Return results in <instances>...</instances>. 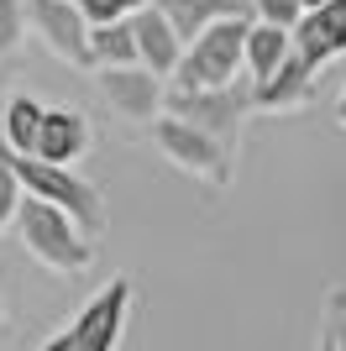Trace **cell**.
Instances as JSON below:
<instances>
[{"label": "cell", "instance_id": "cell-1", "mask_svg": "<svg viewBox=\"0 0 346 351\" xmlns=\"http://www.w3.org/2000/svg\"><path fill=\"white\" fill-rule=\"evenodd\" d=\"M0 162L16 173L21 194H32V199H43V205H53V210H63L84 236L105 231V199H100L95 184H84V178H73L69 168H53V162H43V158L11 152V147H0Z\"/></svg>", "mask_w": 346, "mask_h": 351}, {"label": "cell", "instance_id": "cell-2", "mask_svg": "<svg viewBox=\"0 0 346 351\" xmlns=\"http://www.w3.org/2000/svg\"><path fill=\"white\" fill-rule=\"evenodd\" d=\"M16 231H21L32 257L43 267H53V273H69L73 278V273H84V267L95 263V241H89L63 210L43 205V199H32V194H21V205H16Z\"/></svg>", "mask_w": 346, "mask_h": 351}, {"label": "cell", "instance_id": "cell-3", "mask_svg": "<svg viewBox=\"0 0 346 351\" xmlns=\"http://www.w3.org/2000/svg\"><path fill=\"white\" fill-rule=\"evenodd\" d=\"M246 27H252L246 16H226L216 27H205L173 69V89H231L246 53Z\"/></svg>", "mask_w": 346, "mask_h": 351}, {"label": "cell", "instance_id": "cell-4", "mask_svg": "<svg viewBox=\"0 0 346 351\" xmlns=\"http://www.w3.org/2000/svg\"><path fill=\"white\" fill-rule=\"evenodd\" d=\"M163 105H168L173 121H184V126H194V132H205V136H216L220 147H231V152H236V132H242L246 95H236V89H173Z\"/></svg>", "mask_w": 346, "mask_h": 351}, {"label": "cell", "instance_id": "cell-5", "mask_svg": "<svg viewBox=\"0 0 346 351\" xmlns=\"http://www.w3.org/2000/svg\"><path fill=\"white\" fill-rule=\"evenodd\" d=\"M158 147H163V158H168L173 168L200 173L205 184H231V147H220L216 136H205V132H194V126H184V121L163 116L158 121Z\"/></svg>", "mask_w": 346, "mask_h": 351}, {"label": "cell", "instance_id": "cell-6", "mask_svg": "<svg viewBox=\"0 0 346 351\" xmlns=\"http://www.w3.org/2000/svg\"><path fill=\"white\" fill-rule=\"evenodd\" d=\"M27 5V21L37 27V37L47 43V53L73 69H95L89 58V27L84 16L73 11V0H21Z\"/></svg>", "mask_w": 346, "mask_h": 351}, {"label": "cell", "instance_id": "cell-7", "mask_svg": "<svg viewBox=\"0 0 346 351\" xmlns=\"http://www.w3.org/2000/svg\"><path fill=\"white\" fill-rule=\"evenodd\" d=\"M126 304H131V283L126 278H111L73 320L69 341L73 351H115L121 341V325H126Z\"/></svg>", "mask_w": 346, "mask_h": 351}, {"label": "cell", "instance_id": "cell-8", "mask_svg": "<svg viewBox=\"0 0 346 351\" xmlns=\"http://www.w3.org/2000/svg\"><path fill=\"white\" fill-rule=\"evenodd\" d=\"M288 43H294V58H304V69H315L336 53H346V0H331V5H320V11H304L288 32Z\"/></svg>", "mask_w": 346, "mask_h": 351}, {"label": "cell", "instance_id": "cell-9", "mask_svg": "<svg viewBox=\"0 0 346 351\" xmlns=\"http://www.w3.org/2000/svg\"><path fill=\"white\" fill-rule=\"evenodd\" d=\"M100 89H105V100H111V110L126 116V121H152L163 110L158 73L137 69V63H126V69H100Z\"/></svg>", "mask_w": 346, "mask_h": 351}, {"label": "cell", "instance_id": "cell-10", "mask_svg": "<svg viewBox=\"0 0 346 351\" xmlns=\"http://www.w3.org/2000/svg\"><path fill=\"white\" fill-rule=\"evenodd\" d=\"M126 27H131V37H137V58H142V69H152L158 79L178 69V58H184V43L173 37V27L163 21V11L142 5V11H131Z\"/></svg>", "mask_w": 346, "mask_h": 351}, {"label": "cell", "instance_id": "cell-11", "mask_svg": "<svg viewBox=\"0 0 346 351\" xmlns=\"http://www.w3.org/2000/svg\"><path fill=\"white\" fill-rule=\"evenodd\" d=\"M152 11H163V21L173 27V37L189 47L205 27H216L226 16H246V5L242 0H152Z\"/></svg>", "mask_w": 346, "mask_h": 351}, {"label": "cell", "instance_id": "cell-12", "mask_svg": "<svg viewBox=\"0 0 346 351\" xmlns=\"http://www.w3.org/2000/svg\"><path fill=\"white\" fill-rule=\"evenodd\" d=\"M89 142V126L79 110H47L43 116V132H37V147H32V158L53 162V168H69Z\"/></svg>", "mask_w": 346, "mask_h": 351}, {"label": "cell", "instance_id": "cell-13", "mask_svg": "<svg viewBox=\"0 0 346 351\" xmlns=\"http://www.w3.org/2000/svg\"><path fill=\"white\" fill-rule=\"evenodd\" d=\"M310 95H315V69H304V58H294V53L278 63L273 79H262V84L252 89V100H257L262 110H294V105H304Z\"/></svg>", "mask_w": 346, "mask_h": 351}, {"label": "cell", "instance_id": "cell-14", "mask_svg": "<svg viewBox=\"0 0 346 351\" xmlns=\"http://www.w3.org/2000/svg\"><path fill=\"white\" fill-rule=\"evenodd\" d=\"M294 53V43H288L284 27H246V53H242V69H252V79H273L278 63Z\"/></svg>", "mask_w": 346, "mask_h": 351}, {"label": "cell", "instance_id": "cell-15", "mask_svg": "<svg viewBox=\"0 0 346 351\" xmlns=\"http://www.w3.org/2000/svg\"><path fill=\"white\" fill-rule=\"evenodd\" d=\"M43 105L32 100V95H11V105H5V147L11 152H27L32 158V147H37V132H43Z\"/></svg>", "mask_w": 346, "mask_h": 351}, {"label": "cell", "instance_id": "cell-16", "mask_svg": "<svg viewBox=\"0 0 346 351\" xmlns=\"http://www.w3.org/2000/svg\"><path fill=\"white\" fill-rule=\"evenodd\" d=\"M89 58L105 63V69H126V63H137V37H131V27H126V21L89 27Z\"/></svg>", "mask_w": 346, "mask_h": 351}, {"label": "cell", "instance_id": "cell-17", "mask_svg": "<svg viewBox=\"0 0 346 351\" xmlns=\"http://www.w3.org/2000/svg\"><path fill=\"white\" fill-rule=\"evenodd\" d=\"M147 0H73V11L84 16V27H111V21H126L131 11H142Z\"/></svg>", "mask_w": 346, "mask_h": 351}, {"label": "cell", "instance_id": "cell-18", "mask_svg": "<svg viewBox=\"0 0 346 351\" xmlns=\"http://www.w3.org/2000/svg\"><path fill=\"white\" fill-rule=\"evenodd\" d=\"M21 21H27V5L21 0H0V58L21 43Z\"/></svg>", "mask_w": 346, "mask_h": 351}, {"label": "cell", "instance_id": "cell-19", "mask_svg": "<svg viewBox=\"0 0 346 351\" xmlns=\"http://www.w3.org/2000/svg\"><path fill=\"white\" fill-rule=\"evenodd\" d=\"M252 5H257V11H262V27H294V21H299V0H252Z\"/></svg>", "mask_w": 346, "mask_h": 351}, {"label": "cell", "instance_id": "cell-20", "mask_svg": "<svg viewBox=\"0 0 346 351\" xmlns=\"http://www.w3.org/2000/svg\"><path fill=\"white\" fill-rule=\"evenodd\" d=\"M16 205H21V184H16V173L0 162V231L16 220Z\"/></svg>", "mask_w": 346, "mask_h": 351}, {"label": "cell", "instance_id": "cell-21", "mask_svg": "<svg viewBox=\"0 0 346 351\" xmlns=\"http://www.w3.org/2000/svg\"><path fill=\"white\" fill-rule=\"evenodd\" d=\"M336 351H346V293H331V330H325Z\"/></svg>", "mask_w": 346, "mask_h": 351}, {"label": "cell", "instance_id": "cell-22", "mask_svg": "<svg viewBox=\"0 0 346 351\" xmlns=\"http://www.w3.org/2000/svg\"><path fill=\"white\" fill-rule=\"evenodd\" d=\"M43 351H73V341H69V330H63V336H53V341H47V346Z\"/></svg>", "mask_w": 346, "mask_h": 351}, {"label": "cell", "instance_id": "cell-23", "mask_svg": "<svg viewBox=\"0 0 346 351\" xmlns=\"http://www.w3.org/2000/svg\"><path fill=\"white\" fill-rule=\"evenodd\" d=\"M320 5H331V0H299V11H320Z\"/></svg>", "mask_w": 346, "mask_h": 351}, {"label": "cell", "instance_id": "cell-24", "mask_svg": "<svg viewBox=\"0 0 346 351\" xmlns=\"http://www.w3.org/2000/svg\"><path fill=\"white\" fill-rule=\"evenodd\" d=\"M336 121H341V126H346V89H341V110H336Z\"/></svg>", "mask_w": 346, "mask_h": 351}, {"label": "cell", "instance_id": "cell-25", "mask_svg": "<svg viewBox=\"0 0 346 351\" xmlns=\"http://www.w3.org/2000/svg\"><path fill=\"white\" fill-rule=\"evenodd\" d=\"M320 351H336V346H331V341H325V346H320Z\"/></svg>", "mask_w": 346, "mask_h": 351}, {"label": "cell", "instance_id": "cell-26", "mask_svg": "<svg viewBox=\"0 0 346 351\" xmlns=\"http://www.w3.org/2000/svg\"><path fill=\"white\" fill-rule=\"evenodd\" d=\"M0 325H5V309H0Z\"/></svg>", "mask_w": 346, "mask_h": 351}]
</instances>
